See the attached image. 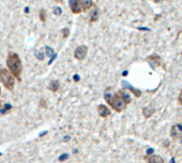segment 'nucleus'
Segmentation results:
<instances>
[{"instance_id": "f257e3e1", "label": "nucleus", "mask_w": 182, "mask_h": 163, "mask_svg": "<svg viewBox=\"0 0 182 163\" xmlns=\"http://www.w3.org/2000/svg\"><path fill=\"white\" fill-rule=\"evenodd\" d=\"M105 100L106 102L108 103V105L117 113H121L126 108V106L129 105L132 99H131V95L124 90H119L117 91L115 95H105Z\"/></svg>"}, {"instance_id": "f03ea898", "label": "nucleus", "mask_w": 182, "mask_h": 163, "mask_svg": "<svg viewBox=\"0 0 182 163\" xmlns=\"http://www.w3.org/2000/svg\"><path fill=\"white\" fill-rule=\"evenodd\" d=\"M7 65H8L10 73L14 76V78L18 80V83H20L22 73H23V63H22L18 54L9 53L8 57H7Z\"/></svg>"}, {"instance_id": "7ed1b4c3", "label": "nucleus", "mask_w": 182, "mask_h": 163, "mask_svg": "<svg viewBox=\"0 0 182 163\" xmlns=\"http://www.w3.org/2000/svg\"><path fill=\"white\" fill-rule=\"evenodd\" d=\"M0 80L8 90L13 91L14 86H15V78L9 70L2 68V67H0Z\"/></svg>"}, {"instance_id": "20e7f679", "label": "nucleus", "mask_w": 182, "mask_h": 163, "mask_svg": "<svg viewBox=\"0 0 182 163\" xmlns=\"http://www.w3.org/2000/svg\"><path fill=\"white\" fill-rule=\"evenodd\" d=\"M88 54V47L86 45H80L78 47H76L74 50V57L77 60H84Z\"/></svg>"}, {"instance_id": "39448f33", "label": "nucleus", "mask_w": 182, "mask_h": 163, "mask_svg": "<svg viewBox=\"0 0 182 163\" xmlns=\"http://www.w3.org/2000/svg\"><path fill=\"white\" fill-rule=\"evenodd\" d=\"M70 10H71V12H72L73 14H80V13H83L79 0H70Z\"/></svg>"}, {"instance_id": "423d86ee", "label": "nucleus", "mask_w": 182, "mask_h": 163, "mask_svg": "<svg viewBox=\"0 0 182 163\" xmlns=\"http://www.w3.org/2000/svg\"><path fill=\"white\" fill-rule=\"evenodd\" d=\"M98 114H99L100 117L106 118V117H108V116H110L111 112H110V110L107 107L106 105H104V104H100V105L98 106Z\"/></svg>"}, {"instance_id": "0eeeda50", "label": "nucleus", "mask_w": 182, "mask_h": 163, "mask_svg": "<svg viewBox=\"0 0 182 163\" xmlns=\"http://www.w3.org/2000/svg\"><path fill=\"white\" fill-rule=\"evenodd\" d=\"M146 162L147 163H165L164 159L161 155H152L146 157Z\"/></svg>"}, {"instance_id": "6e6552de", "label": "nucleus", "mask_w": 182, "mask_h": 163, "mask_svg": "<svg viewBox=\"0 0 182 163\" xmlns=\"http://www.w3.org/2000/svg\"><path fill=\"white\" fill-rule=\"evenodd\" d=\"M80 7H81V11L87 12L93 7V1L92 0H79Z\"/></svg>"}, {"instance_id": "1a4fd4ad", "label": "nucleus", "mask_w": 182, "mask_h": 163, "mask_svg": "<svg viewBox=\"0 0 182 163\" xmlns=\"http://www.w3.org/2000/svg\"><path fill=\"white\" fill-rule=\"evenodd\" d=\"M100 17V11L98 9H93L92 12L90 13V16H89V22L90 23H95L99 20Z\"/></svg>"}, {"instance_id": "9d476101", "label": "nucleus", "mask_w": 182, "mask_h": 163, "mask_svg": "<svg viewBox=\"0 0 182 163\" xmlns=\"http://www.w3.org/2000/svg\"><path fill=\"white\" fill-rule=\"evenodd\" d=\"M47 89L50 91H53V92H57L59 89H60V83L58 80H52L48 85Z\"/></svg>"}, {"instance_id": "9b49d317", "label": "nucleus", "mask_w": 182, "mask_h": 163, "mask_svg": "<svg viewBox=\"0 0 182 163\" xmlns=\"http://www.w3.org/2000/svg\"><path fill=\"white\" fill-rule=\"evenodd\" d=\"M148 60H150L153 63V65H156V67H160L161 63H162V61H161V58L158 56V55H152L150 57L148 58Z\"/></svg>"}, {"instance_id": "f8f14e48", "label": "nucleus", "mask_w": 182, "mask_h": 163, "mask_svg": "<svg viewBox=\"0 0 182 163\" xmlns=\"http://www.w3.org/2000/svg\"><path fill=\"white\" fill-rule=\"evenodd\" d=\"M39 18L41 20L42 23H45L46 20H47V13L44 9H41L40 11H39Z\"/></svg>"}, {"instance_id": "ddd939ff", "label": "nucleus", "mask_w": 182, "mask_h": 163, "mask_svg": "<svg viewBox=\"0 0 182 163\" xmlns=\"http://www.w3.org/2000/svg\"><path fill=\"white\" fill-rule=\"evenodd\" d=\"M170 135H171V137H172L174 140H179V138H180V136H181V135L179 134L178 131H176V125H174V127L171 128Z\"/></svg>"}, {"instance_id": "4468645a", "label": "nucleus", "mask_w": 182, "mask_h": 163, "mask_svg": "<svg viewBox=\"0 0 182 163\" xmlns=\"http://www.w3.org/2000/svg\"><path fill=\"white\" fill-rule=\"evenodd\" d=\"M143 113H144V115H145V117H150L152 114H153V110H150L148 108V107H145L144 110H143Z\"/></svg>"}, {"instance_id": "2eb2a0df", "label": "nucleus", "mask_w": 182, "mask_h": 163, "mask_svg": "<svg viewBox=\"0 0 182 163\" xmlns=\"http://www.w3.org/2000/svg\"><path fill=\"white\" fill-rule=\"evenodd\" d=\"M61 32H62V37H63V39L69 38V35H70V29H69V28H65V29H62Z\"/></svg>"}, {"instance_id": "dca6fc26", "label": "nucleus", "mask_w": 182, "mask_h": 163, "mask_svg": "<svg viewBox=\"0 0 182 163\" xmlns=\"http://www.w3.org/2000/svg\"><path fill=\"white\" fill-rule=\"evenodd\" d=\"M178 103L182 106V90L180 91V92H179V95H178Z\"/></svg>"}, {"instance_id": "f3484780", "label": "nucleus", "mask_w": 182, "mask_h": 163, "mask_svg": "<svg viewBox=\"0 0 182 163\" xmlns=\"http://www.w3.org/2000/svg\"><path fill=\"white\" fill-rule=\"evenodd\" d=\"M61 12H62V11H61V9L60 8H57L56 10H55V14H56V15H60Z\"/></svg>"}, {"instance_id": "a211bd4d", "label": "nucleus", "mask_w": 182, "mask_h": 163, "mask_svg": "<svg viewBox=\"0 0 182 163\" xmlns=\"http://www.w3.org/2000/svg\"><path fill=\"white\" fill-rule=\"evenodd\" d=\"M65 0H55V2H57V3H62Z\"/></svg>"}, {"instance_id": "6ab92c4d", "label": "nucleus", "mask_w": 182, "mask_h": 163, "mask_svg": "<svg viewBox=\"0 0 182 163\" xmlns=\"http://www.w3.org/2000/svg\"><path fill=\"white\" fill-rule=\"evenodd\" d=\"M0 97H1V88H0Z\"/></svg>"}]
</instances>
